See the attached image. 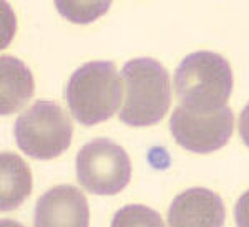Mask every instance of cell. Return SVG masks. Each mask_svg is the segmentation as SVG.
Listing matches in <instances>:
<instances>
[{"label":"cell","instance_id":"6da1fadb","mask_svg":"<svg viewBox=\"0 0 249 227\" xmlns=\"http://www.w3.org/2000/svg\"><path fill=\"white\" fill-rule=\"evenodd\" d=\"M232 70L228 60L214 51H195L175 70L173 85L181 105L196 113H216L232 93Z\"/></svg>","mask_w":249,"mask_h":227},{"label":"cell","instance_id":"7a4b0ae2","mask_svg":"<svg viewBox=\"0 0 249 227\" xmlns=\"http://www.w3.org/2000/svg\"><path fill=\"white\" fill-rule=\"evenodd\" d=\"M124 103L120 121L130 126H151L160 123L171 105L168 71L153 58H133L122 68Z\"/></svg>","mask_w":249,"mask_h":227},{"label":"cell","instance_id":"3957f363","mask_svg":"<svg viewBox=\"0 0 249 227\" xmlns=\"http://www.w3.org/2000/svg\"><path fill=\"white\" fill-rule=\"evenodd\" d=\"M65 99L82 125L93 126L110 119L122 101V81L115 63L95 60L77 68L67 83Z\"/></svg>","mask_w":249,"mask_h":227},{"label":"cell","instance_id":"277c9868","mask_svg":"<svg viewBox=\"0 0 249 227\" xmlns=\"http://www.w3.org/2000/svg\"><path fill=\"white\" fill-rule=\"evenodd\" d=\"M14 136L27 156L45 161L68 149L73 136V125L62 106L55 101L40 99L17 118Z\"/></svg>","mask_w":249,"mask_h":227},{"label":"cell","instance_id":"5b68a950","mask_svg":"<svg viewBox=\"0 0 249 227\" xmlns=\"http://www.w3.org/2000/svg\"><path fill=\"white\" fill-rule=\"evenodd\" d=\"M77 179L91 194H118L131 179L130 156L111 139H91L77 154Z\"/></svg>","mask_w":249,"mask_h":227},{"label":"cell","instance_id":"8992f818","mask_svg":"<svg viewBox=\"0 0 249 227\" xmlns=\"http://www.w3.org/2000/svg\"><path fill=\"white\" fill-rule=\"evenodd\" d=\"M232 130L234 114L230 106L204 114L178 105L170 118V131L175 141L186 151L198 154L221 149L232 136Z\"/></svg>","mask_w":249,"mask_h":227},{"label":"cell","instance_id":"52a82bcc","mask_svg":"<svg viewBox=\"0 0 249 227\" xmlns=\"http://www.w3.org/2000/svg\"><path fill=\"white\" fill-rule=\"evenodd\" d=\"M90 209L83 193L62 184L42 194L34 209V227H88Z\"/></svg>","mask_w":249,"mask_h":227},{"label":"cell","instance_id":"ba28073f","mask_svg":"<svg viewBox=\"0 0 249 227\" xmlns=\"http://www.w3.org/2000/svg\"><path fill=\"white\" fill-rule=\"evenodd\" d=\"M226 211L211 189L191 188L173 199L168 211L170 227H223Z\"/></svg>","mask_w":249,"mask_h":227},{"label":"cell","instance_id":"9c48e42d","mask_svg":"<svg viewBox=\"0 0 249 227\" xmlns=\"http://www.w3.org/2000/svg\"><path fill=\"white\" fill-rule=\"evenodd\" d=\"M34 77L22 60L0 57V113L12 114L34 97Z\"/></svg>","mask_w":249,"mask_h":227},{"label":"cell","instance_id":"30bf717a","mask_svg":"<svg viewBox=\"0 0 249 227\" xmlns=\"http://www.w3.org/2000/svg\"><path fill=\"white\" fill-rule=\"evenodd\" d=\"M32 191V173L18 154H0V209L14 211Z\"/></svg>","mask_w":249,"mask_h":227},{"label":"cell","instance_id":"8fae6325","mask_svg":"<svg viewBox=\"0 0 249 227\" xmlns=\"http://www.w3.org/2000/svg\"><path fill=\"white\" fill-rule=\"evenodd\" d=\"M111 227H166L155 209L143 204H128L115 212Z\"/></svg>","mask_w":249,"mask_h":227},{"label":"cell","instance_id":"7c38bea8","mask_svg":"<svg viewBox=\"0 0 249 227\" xmlns=\"http://www.w3.org/2000/svg\"><path fill=\"white\" fill-rule=\"evenodd\" d=\"M111 2H67L57 0V10L73 23H90L110 9Z\"/></svg>","mask_w":249,"mask_h":227},{"label":"cell","instance_id":"4fadbf2b","mask_svg":"<svg viewBox=\"0 0 249 227\" xmlns=\"http://www.w3.org/2000/svg\"><path fill=\"white\" fill-rule=\"evenodd\" d=\"M234 219L238 227H249V189L236 202Z\"/></svg>","mask_w":249,"mask_h":227},{"label":"cell","instance_id":"5bb4252c","mask_svg":"<svg viewBox=\"0 0 249 227\" xmlns=\"http://www.w3.org/2000/svg\"><path fill=\"white\" fill-rule=\"evenodd\" d=\"M239 136L243 143L249 148V103L239 114Z\"/></svg>","mask_w":249,"mask_h":227},{"label":"cell","instance_id":"9a60e30c","mask_svg":"<svg viewBox=\"0 0 249 227\" xmlns=\"http://www.w3.org/2000/svg\"><path fill=\"white\" fill-rule=\"evenodd\" d=\"M0 227H25V226H22L17 221H12V219H3V221L0 222Z\"/></svg>","mask_w":249,"mask_h":227}]
</instances>
